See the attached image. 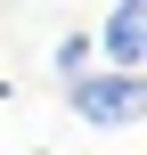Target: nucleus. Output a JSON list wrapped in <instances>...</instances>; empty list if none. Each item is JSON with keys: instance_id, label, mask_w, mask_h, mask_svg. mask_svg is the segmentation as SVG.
Masks as SVG:
<instances>
[{"instance_id": "obj_2", "label": "nucleus", "mask_w": 147, "mask_h": 155, "mask_svg": "<svg viewBox=\"0 0 147 155\" xmlns=\"http://www.w3.org/2000/svg\"><path fill=\"white\" fill-rule=\"evenodd\" d=\"M139 8H147V0H115V16H106V33L90 41V49H98V57L115 65V74H139V57H147V33H139Z\"/></svg>"}, {"instance_id": "obj_1", "label": "nucleus", "mask_w": 147, "mask_h": 155, "mask_svg": "<svg viewBox=\"0 0 147 155\" xmlns=\"http://www.w3.org/2000/svg\"><path fill=\"white\" fill-rule=\"evenodd\" d=\"M65 106H74L90 131H139V114H147V82H139V74H115V65H90V74H74V82H65Z\"/></svg>"}, {"instance_id": "obj_3", "label": "nucleus", "mask_w": 147, "mask_h": 155, "mask_svg": "<svg viewBox=\"0 0 147 155\" xmlns=\"http://www.w3.org/2000/svg\"><path fill=\"white\" fill-rule=\"evenodd\" d=\"M90 57H98V49H90V33H65V41H57V57H49V65H57V74H65V82H74V74H90Z\"/></svg>"}]
</instances>
